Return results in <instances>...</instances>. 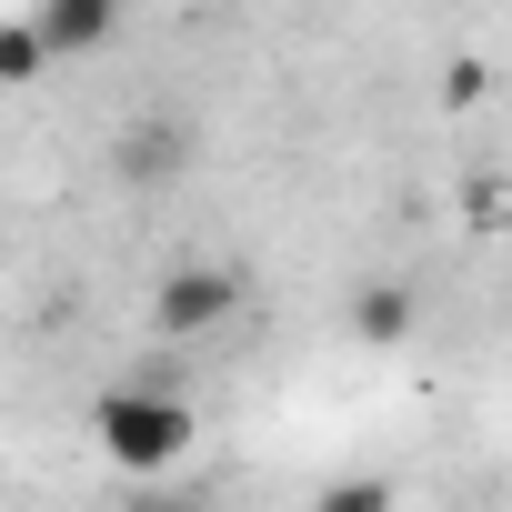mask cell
<instances>
[{"label":"cell","instance_id":"cell-5","mask_svg":"<svg viewBox=\"0 0 512 512\" xmlns=\"http://www.w3.org/2000/svg\"><path fill=\"white\" fill-rule=\"evenodd\" d=\"M402 332H412V292H402V282H362V292H352V342L382 352V342H402Z\"/></svg>","mask_w":512,"mask_h":512},{"label":"cell","instance_id":"cell-8","mask_svg":"<svg viewBox=\"0 0 512 512\" xmlns=\"http://www.w3.org/2000/svg\"><path fill=\"white\" fill-rule=\"evenodd\" d=\"M131 512H211V492H181V482H171V472H161V482H151V492H141V502H131Z\"/></svg>","mask_w":512,"mask_h":512},{"label":"cell","instance_id":"cell-7","mask_svg":"<svg viewBox=\"0 0 512 512\" xmlns=\"http://www.w3.org/2000/svg\"><path fill=\"white\" fill-rule=\"evenodd\" d=\"M312 512H392V482H372V472H362V482H322Z\"/></svg>","mask_w":512,"mask_h":512},{"label":"cell","instance_id":"cell-9","mask_svg":"<svg viewBox=\"0 0 512 512\" xmlns=\"http://www.w3.org/2000/svg\"><path fill=\"white\" fill-rule=\"evenodd\" d=\"M121 11H161V0H121Z\"/></svg>","mask_w":512,"mask_h":512},{"label":"cell","instance_id":"cell-6","mask_svg":"<svg viewBox=\"0 0 512 512\" xmlns=\"http://www.w3.org/2000/svg\"><path fill=\"white\" fill-rule=\"evenodd\" d=\"M41 71H51V51H41V31H31V21H0V81L21 91V81H41Z\"/></svg>","mask_w":512,"mask_h":512},{"label":"cell","instance_id":"cell-1","mask_svg":"<svg viewBox=\"0 0 512 512\" xmlns=\"http://www.w3.org/2000/svg\"><path fill=\"white\" fill-rule=\"evenodd\" d=\"M91 442H101L131 482H161L171 462H191L201 422H191V402L161 392V382H111V392L91 402Z\"/></svg>","mask_w":512,"mask_h":512},{"label":"cell","instance_id":"cell-3","mask_svg":"<svg viewBox=\"0 0 512 512\" xmlns=\"http://www.w3.org/2000/svg\"><path fill=\"white\" fill-rule=\"evenodd\" d=\"M241 312V282L221 272V262H181V272H161V292H151V332L161 342H201V332H221Z\"/></svg>","mask_w":512,"mask_h":512},{"label":"cell","instance_id":"cell-4","mask_svg":"<svg viewBox=\"0 0 512 512\" xmlns=\"http://www.w3.org/2000/svg\"><path fill=\"white\" fill-rule=\"evenodd\" d=\"M31 31H41L51 61H81V51H101V41L121 31V0H41Z\"/></svg>","mask_w":512,"mask_h":512},{"label":"cell","instance_id":"cell-2","mask_svg":"<svg viewBox=\"0 0 512 512\" xmlns=\"http://www.w3.org/2000/svg\"><path fill=\"white\" fill-rule=\"evenodd\" d=\"M191 161H201V131H191L181 111H141V121L111 141V181H121V191H171V181H191Z\"/></svg>","mask_w":512,"mask_h":512}]
</instances>
